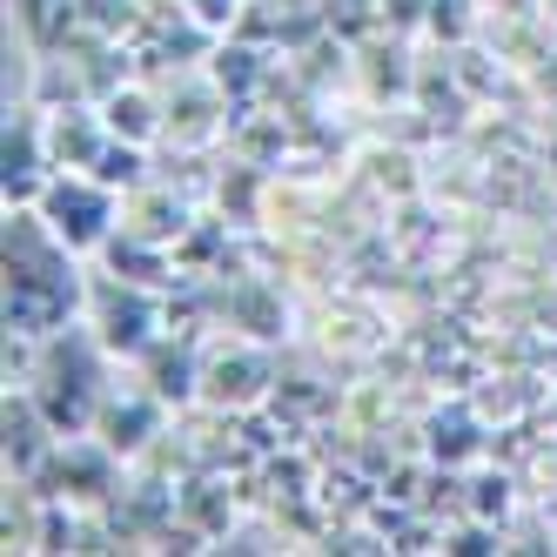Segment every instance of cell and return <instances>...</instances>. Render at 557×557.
<instances>
[{"mask_svg": "<svg viewBox=\"0 0 557 557\" xmlns=\"http://www.w3.org/2000/svg\"><path fill=\"white\" fill-rule=\"evenodd\" d=\"M41 222L61 235V249H101L114 222V188L101 175H54L41 188Z\"/></svg>", "mask_w": 557, "mask_h": 557, "instance_id": "6da1fadb", "label": "cell"}, {"mask_svg": "<svg viewBox=\"0 0 557 557\" xmlns=\"http://www.w3.org/2000/svg\"><path fill=\"white\" fill-rule=\"evenodd\" d=\"M48 169H54V154H48V128L34 122V114H14V122H8V209L41 202Z\"/></svg>", "mask_w": 557, "mask_h": 557, "instance_id": "7a4b0ae2", "label": "cell"}, {"mask_svg": "<svg viewBox=\"0 0 557 557\" xmlns=\"http://www.w3.org/2000/svg\"><path fill=\"white\" fill-rule=\"evenodd\" d=\"M154 330V309H148V296H135V289H122V296H101V315H95V343L108 349V356H148V336Z\"/></svg>", "mask_w": 557, "mask_h": 557, "instance_id": "3957f363", "label": "cell"}, {"mask_svg": "<svg viewBox=\"0 0 557 557\" xmlns=\"http://www.w3.org/2000/svg\"><path fill=\"white\" fill-rule=\"evenodd\" d=\"M101 128H108V122H95L88 108H61V114H48V154H54V169H61V162H67V169H95V154L108 148Z\"/></svg>", "mask_w": 557, "mask_h": 557, "instance_id": "277c9868", "label": "cell"}, {"mask_svg": "<svg viewBox=\"0 0 557 557\" xmlns=\"http://www.w3.org/2000/svg\"><path fill=\"white\" fill-rule=\"evenodd\" d=\"M154 404H162V396H148V404H101V410H95L101 444H108V450H141L148 430H154Z\"/></svg>", "mask_w": 557, "mask_h": 557, "instance_id": "5b68a950", "label": "cell"}, {"mask_svg": "<svg viewBox=\"0 0 557 557\" xmlns=\"http://www.w3.org/2000/svg\"><path fill=\"white\" fill-rule=\"evenodd\" d=\"M101 122H108V135H122V141H148L154 128H162V114H154V101L141 88H114L101 101Z\"/></svg>", "mask_w": 557, "mask_h": 557, "instance_id": "8992f818", "label": "cell"}, {"mask_svg": "<svg viewBox=\"0 0 557 557\" xmlns=\"http://www.w3.org/2000/svg\"><path fill=\"white\" fill-rule=\"evenodd\" d=\"M202 396H209V404L243 410V404H256V396H262V370L249 363V356H235V363L222 356L215 370H202Z\"/></svg>", "mask_w": 557, "mask_h": 557, "instance_id": "52a82bcc", "label": "cell"}, {"mask_svg": "<svg viewBox=\"0 0 557 557\" xmlns=\"http://www.w3.org/2000/svg\"><path fill=\"white\" fill-rule=\"evenodd\" d=\"M148 356H154V396H162V404H188L195 383H202L195 356L188 349H154V343H148Z\"/></svg>", "mask_w": 557, "mask_h": 557, "instance_id": "ba28073f", "label": "cell"}, {"mask_svg": "<svg viewBox=\"0 0 557 557\" xmlns=\"http://www.w3.org/2000/svg\"><path fill=\"white\" fill-rule=\"evenodd\" d=\"M95 175L114 188V182H122V188H135L141 182V141H122V135H114L101 154H95Z\"/></svg>", "mask_w": 557, "mask_h": 557, "instance_id": "9c48e42d", "label": "cell"}, {"mask_svg": "<svg viewBox=\"0 0 557 557\" xmlns=\"http://www.w3.org/2000/svg\"><path fill=\"white\" fill-rule=\"evenodd\" d=\"M8 457H14V463H34V457H41V430H34V404H27V396H21V404L8 396Z\"/></svg>", "mask_w": 557, "mask_h": 557, "instance_id": "30bf717a", "label": "cell"}, {"mask_svg": "<svg viewBox=\"0 0 557 557\" xmlns=\"http://www.w3.org/2000/svg\"><path fill=\"white\" fill-rule=\"evenodd\" d=\"M430 450L444 457V463H457V457H470V450H476V430H470L463 417H450V430L436 423V444H430Z\"/></svg>", "mask_w": 557, "mask_h": 557, "instance_id": "8fae6325", "label": "cell"}, {"mask_svg": "<svg viewBox=\"0 0 557 557\" xmlns=\"http://www.w3.org/2000/svg\"><path fill=\"white\" fill-rule=\"evenodd\" d=\"M476 517H504L510 510V484H504V476H476Z\"/></svg>", "mask_w": 557, "mask_h": 557, "instance_id": "7c38bea8", "label": "cell"}, {"mask_svg": "<svg viewBox=\"0 0 557 557\" xmlns=\"http://www.w3.org/2000/svg\"><path fill=\"white\" fill-rule=\"evenodd\" d=\"M235 8H243V0H188L195 27H228V21H235Z\"/></svg>", "mask_w": 557, "mask_h": 557, "instance_id": "4fadbf2b", "label": "cell"}, {"mask_svg": "<svg viewBox=\"0 0 557 557\" xmlns=\"http://www.w3.org/2000/svg\"><path fill=\"white\" fill-rule=\"evenodd\" d=\"M444 550H497V537H491V531H476V524H470V531H457V537H450Z\"/></svg>", "mask_w": 557, "mask_h": 557, "instance_id": "5bb4252c", "label": "cell"}]
</instances>
